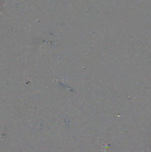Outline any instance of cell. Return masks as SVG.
Masks as SVG:
<instances>
[]
</instances>
